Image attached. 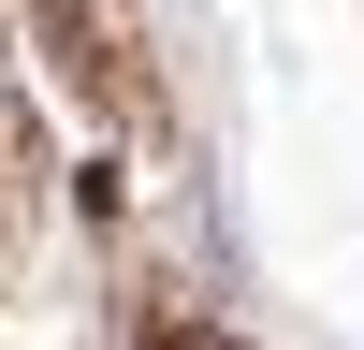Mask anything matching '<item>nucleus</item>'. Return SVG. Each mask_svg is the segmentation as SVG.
<instances>
[{"instance_id":"1","label":"nucleus","mask_w":364,"mask_h":350,"mask_svg":"<svg viewBox=\"0 0 364 350\" xmlns=\"http://www.w3.org/2000/svg\"><path fill=\"white\" fill-rule=\"evenodd\" d=\"M44 15L73 29V44H87V58H73L87 88H132V15H117V0H44Z\"/></svg>"}]
</instances>
